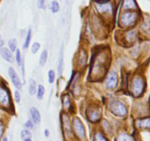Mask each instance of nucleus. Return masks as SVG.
I'll use <instances>...</instances> for the list:
<instances>
[{
    "label": "nucleus",
    "instance_id": "1",
    "mask_svg": "<svg viewBox=\"0 0 150 141\" xmlns=\"http://www.w3.org/2000/svg\"><path fill=\"white\" fill-rule=\"evenodd\" d=\"M108 60V54L104 52V51L95 54L92 60V68L90 70L91 77H97L98 79L103 77L106 72Z\"/></svg>",
    "mask_w": 150,
    "mask_h": 141
},
{
    "label": "nucleus",
    "instance_id": "2",
    "mask_svg": "<svg viewBox=\"0 0 150 141\" xmlns=\"http://www.w3.org/2000/svg\"><path fill=\"white\" fill-rule=\"evenodd\" d=\"M138 19V13L133 10L123 12L120 18V24L123 27H130L136 24Z\"/></svg>",
    "mask_w": 150,
    "mask_h": 141
},
{
    "label": "nucleus",
    "instance_id": "3",
    "mask_svg": "<svg viewBox=\"0 0 150 141\" xmlns=\"http://www.w3.org/2000/svg\"><path fill=\"white\" fill-rule=\"evenodd\" d=\"M109 109L113 114L120 117H124L127 114V107L122 102L118 100L111 101L109 104Z\"/></svg>",
    "mask_w": 150,
    "mask_h": 141
},
{
    "label": "nucleus",
    "instance_id": "4",
    "mask_svg": "<svg viewBox=\"0 0 150 141\" xmlns=\"http://www.w3.org/2000/svg\"><path fill=\"white\" fill-rule=\"evenodd\" d=\"M144 90V81L143 78L139 76H136L133 79L132 84V92L135 96H139L142 95Z\"/></svg>",
    "mask_w": 150,
    "mask_h": 141
},
{
    "label": "nucleus",
    "instance_id": "5",
    "mask_svg": "<svg viewBox=\"0 0 150 141\" xmlns=\"http://www.w3.org/2000/svg\"><path fill=\"white\" fill-rule=\"evenodd\" d=\"M95 7L98 13H100L101 16H109L112 15L113 7L110 1L105 3H95Z\"/></svg>",
    "mask_w": 150,
    "mask_h": 141
},
{
    "label": "nucleus",
    "instance_id": "6",
    "mask_svg": "<svg viewBox=\"0 0 150 141\" xmlns=\"http://www.w3.org/2000/svg\"><path fill=\"white\" fill-rule=\"evenodd\" d=\"M119 82V77L118 75H117V72H115L114 70H111L108 73V74L107 75L106 78H105V86L108 89L112 90L114 89L117 87Z\"/></svg>",
    "mask_w": 150,
    "mask_h": 141
},
{
    "label": "nucleus",
    "instance_id": "7",
    "mask_svg": "<svg viewBox=\"0 0 150 141\" xmlns=\"http://www.w3.org/2000/svg\"><path fill=\"white\" fill-rule=\"evenodd\" d=\"M0 107L6 109L11 107V99L8 90L2 86H0Z\"/></svg>",
    "mask_w": 150,
    "mask_h": 141
},
{
    "label": "nucleus",
    "instance_id": "8",
    "mask_svg": "<svg viewBox=\"0 0 150 141\" xmlns=\"http://www.w3.org/2000/svg\"><path fill=\"white\" fill-rule=\"evenodd\" d=\"M87 118L91 122L98 121L101 118V110L98 106L90 107L87 110Z\"/></svg>",
    "mask_w": 150,
    "mask_h": 141
},
{
    "label": "nucleus",
    "instance_id": "9",
    "mask_svg": "<svg viewBox=\"0 0 150 141\" xmlns=\"http://www.w3.org/2000/svg\"><path fill=\"white\" fill-rule=\"evenodd\" d=\"M8 74L10 76V79H11L12 83L13 84L16 88L18 90H21L22 89V82L21 80L20 77L18 76V73H16V71L15 70V69L13 68L10 67L8 68Z\"/></svg>",
    "mask_w": 150,
    "mask_h": 141
},
{
    "label": "nucleus",
    "instance_id": "10",
    "mask_svg": "<svg viewBox=\"0 0 150 141\" xmlns=\"http://www.w3.org/2000/svg\"><path fill=\"white\" fill-rule=\"evenodd\" d=\"M73 128H74V131L76 132L77 136H79L81 139H83L86 136L85 128L79 118H75L73 119Z\"/></svg>",
    "mask_w": 150,
    "mask_h": 141
},
{
    "label": "nucleus",
    "instance_id": "11",
    "mask_svg": "<svg viewBox=\"0 0 150 141\" xmlns=\"http://www.w3.org/2000/svg\"><path fill=\"white\" fill-rule=\"evenodd\" d=\"M86 60H87V54H86V51L84 49H80L76 59V63L77 66L79 68H81L86 65Z\"/></svg>",
    "mask_w": 150,
    "mask_h": 141
},
{
    "label": "nucleus",
    "instance_id": "12",
    "mask_svg": "<svg viewBox=\"0 0 150 141\" xmlns=\"http://www.w3.org/2000/svg\"><path fill=\"white\" fill-rule=\"evenodd\" d=\"M29 113H30V116L32 122L35 123V124H39L41 121V115L39 110L36 107H32L29 110Z\"/></svg>",
    "mask_w": 150,
    "mask_h": 141
},
{
    "label": "nucleus",
    "instance_id": "13",
    "mask_svg": "<svg viewBox=\"0 0 150 141\" xmlns=\"http://www.w3.org/2000/svg\"><path fill=\"white\" fill-rule=\"evenodd\" d=\"M0 54H1V57L6 60V61L9 62V63H13L14 62V57L12 53V51L10 49L7 48H2L0 51Z\"/></svg>",
    "mask_w": 150,
    "mask_h": 141
},
{
    "label": "nucleus",
    "instance_id": "14",
    "mask_svg": "<svg viewBox=\"0 0 150 141\" xmlns=\"http://www.w3.org/2000/svg\"><path fill=\"white\" fill-rule=\"evenodd\" d=\"M122 8L125 11L136 10L137 4H136V0H123Z\"/></svg>",
    "mask_w": 150,
    "mask_h": 141
},
{
    "label": "nucleus",
    "instance_id": "15",
    "mask_svg": "<svg viewBox=\"0 0 150 141\" xmlns=\"http://www.w3.org/2000/svg\"><path fill=\"white\" fill-rule=\"evenodd\" d=\"M63 66H64V51H63V46H62L61 50H60L59 59L58 62V72L59 74L61 75L63 71Z\"/></svg>",
    "mask_w": 150,
    "mask_h": 141
},
{
    "label": "nucleus",
    "instance_id": "16",
    "mask_svg": "<svg viewBox=\"0 0 150 141\" xmlns=\"http://www.w3.org/2000/svg\"><path fill=\"white\" fill-rule=\"evenodd\" d=\"M48 51L47 50H43V51L41 52L40 56L39 57V64L40 66L43 67L47 63V60H48Z\"/></svg>",
    "mask_w": 150,
    "mask_h": 141
},
{
    "label": "nucleus",
    "instance_id": "17",
    "mask_svg": "<svg viewBox=\"0 0 150 141\" xmlns=\"http://www.w3.org/2000/svg\"><path fill=\"white\" fill-rule=\"evenodd\" d=\"M37 91V85L36 82L33 79H29V93L30 95H34L36 94Z\"/></svg>",
    "mask_w": 150,
    "mask_h": 141
},
{
    "label": "nucleus",
    "instance_id": "18",
    "mask_svg": "<svg viewBox=\"0 0 150 141\" xmlns=\"http://www.w3.org/2000/svg\"><path fill=\"white\" fill-rule=\"evenodd\" d=\"M45 87L42 85H39L37 87V91H36V95L37 98L38 100H42L43 98L44 95H45Z\"/></svg>",
    "mask_w": 150,
    "mask_h": 141
},
{
    "label": "nucleus",
    "instance_id": "19",
    "mask_svg": "<svg viewBox=\"0 0 150 141\" xmlns=\"http://www.w3.org/2000/svg\"><path fill=\"white\" fill-rule=\"evenodd\" d=\"M31 39H32V29H29V30L27 31V33H26L24 43H23V48H24V49H26V48H28V47L29 46Z\"/></svg>",
    "mask_w": 150,
    "mask_h": 141
},
{
    "label": "nucleus",
    "instance_id": "20",
    "mask_svg": "<svg viewBox=\"0 0 150 141\" xmlns=\"http://www.w3.org/2000/svg\"><path fill=\"white\" fill-rule=\"evenodd\" d=\"M62 104L66 109L68 110H70L72 107L71 102H70V99L69 98L68 95H64L62 98Z\"/></svg>",
    "mask_w": 150,
    "mask_h": 141
},
{
    "label": "nucleus",
    "instance_id": "21",
    "mask_svg": "<svg viewBox=\"0 0 150 141\" xmlns=\"http://www.w3.org/2000/svg\"><path fill=\"white\" fill-rule=\"evenodd\" d=\"M116 141H133V139L127 134L121 133L117 136Z\"/></svg>",
    "mask_w": 150,
    "mask_h": 141
},
{
    "label": "nucleus",
    "instance_id": "22",
    "mask_svg": "<svg viewBox=\"0 0 150 141\" xmlns=\"http://www.w3.org/2000/svg\"><path fill=\"white\" fill-rule=\"evenodd\" d=\"M139 126L144 129H150V118H144L139 121Z\"/></svg>",
    "mask_w": 150,
    "mask_h": 141
},
{
    "label": "nucleus",
    "instance_id": "23",
    "mask_svg": "<svg viewBox=\"0 0 150 141\" xmlns=\"http://www.w3.org/2000/svg\"><path fill=\"white\" fill-rule=\"evenodd\" d=\"M60 10V5L59 3L57 1V0H54L51 1V10L53 13H57Z\"/></svg>",
    "mask_w": 150,
    "mask_h": 141
},
{
    "label": "nucleus",
    "instance_id": "24",
    "mask_svg": "<svg viewBox=\"0 0 150 141\" xmlns=\"http://www.w3.org/2000/svg\"><path fill=\"white\" fill-rule=\"evenodd\" d=\"M17 40L15 39V38H12L10 41H8V46L9 48H10V50L13 52V51H16V49H17Z\"/></svg>",
    "mask_w": 150,
    "mask_h": 141
},
{
    "label": "nucleus",
    "instance_id": "25",
    "mask_svg": "<svg viewBox=\"0 0 150 141\" xmlns=\"http://www.w3.org/2000/svg\"><path fill=\"white\" fill-rule=\"evenodd\" d=\"M48 82L50 84H53L54 82L56 79V73L55 71L52 69L48 70Z\"/></svg>",
    "mask_w": 150,
    "mask_h": 141
},
{
    "label": "nucleus",
    "instance_id": "26",
    "mask_svg": "<svg viewBox=\"0 0 150 141\" xmlns=\"http://www.w3.org/2000/svg\"><path fill=\"white\" fill-rule=\"evenodd\" d=\"M15 60H16L18 66H21V65L23 58H22L21 53L20 49H18V48H17L16 51V57H15Z\"/></svg>",
    "mask_w": 150,
    "mask_h": 141
},
{
    "label": "nucleus",
    "instance_id": "27",
    "mask_svg": "<svg viewBox=\"0 0 150 141\" xmlns=\"http://www.w3.org/2000/svg\"><path fill=\"white\" fill-rule=\"evenodd\" d=\"M21 139L24 140L25 139H27V138H31L32 133L28 129H23L21 132Z\"/></svg>",
    "mask_w": 150,
    "mask_h": 141
},
{
    "label": "nucleus",
    "instance_id": "28",
    "mask_svg": "<svg viewBox=\"0 0 150 141\" xmlns=\"http://www.w3.org/2000/svg\"><path fill=\"white\" fill-rule=\"evenodd\" d=\"M40 43H39L38 42H34L32 43V47H31V51H32V54H36L40 48Z\"/></svg>",
    "mask_w": 150,
    "mask_h": 141
},
{
    "label": "nucleus",
    "instance_id": "29",
    "mask_svg": "<svg viewBox=\"0 0 150 141\" xmlns=\"http://www.w3.org/2000/svg\"><path fill=\"white\" fill-rule=\"evenodd\" d=\"M126 39L128 42H133V41L134 42L135 39H136V33H135L134 31H130V32H127Z\"/></svg>",
    "mask_w": 150,
    "mask_h": 141
},
{
    "label": "nucleus",
    "instance_id": "30",
    "mask_svg": "<svg viewBox=\"0 0 150 141\" xmlns=\"http://www.w3.org/2000/svg\"><path fill=\"white\" fill-rule=\"evenodd\" d=\"M93 141H108V140L103 136L101 133L100 132H98L94 136V140Z\"/></svg>",
    "mask_w": 150,
    "mask_h": 141
},
{
    "label": "nucleus",
    "instance_id": "31",
    "mask_svg": "<svg viewBox=\"0 0 150 141\" xmlns=\"http://www.w3.org/2000/svg\"><path fill=\"white\" fill-rule=\"evenodd\" d=\"M37 5L39 9H45L46 7V0H38Z\"/></svg>",
    "mask_w": 150,
    "mask_h": 141
},
{
    "label": "nucleus",
    "instance_id": "32",
    "mask_svg": "<svg viewBox=\"0 0 150 141\" xmlns=\"http://www.w3.org/2000/svg\"><path fill=\"white\" fill-rule=\"evenodd\" d=\"M14 96H15V101L16 103H20L21 99V93L19 92L18 90H16L14 92Z\"/></svg>",
    "mask_w": 150,
    "mask_h": 141
},
{
    "label": "nucleus",
    "instance_id": "33",
    "mask_svg": "<svg viewBox=\"0 0 150 141\" xmlns=\"http://www.w3.org/2000/svg\"><path fill=\"white\" fill-rule=\"evenodd\" d=\"M24 126H25V128H26V129L29 130V129H33L34 123H33V122H32V120H28L27 121H26V123H25Z\"/></svg>",
    "mask_w": 150,
    "mask_h": 141
},
{
    "label": "nucleus",
    "instance_id": "34",
    "mask_svg": "<svg viewBox=\"0 0 150 141\" xmlns=\"http://www.w3.org/2000/svg\"><path fill=\"white\" fill-rule=\"evenodd\" d=\"M3 132H4V125H3L2 122L0 121V140L3 135Z\"/></svg>",
    "mask_w": 150,
    "mask_h": 141
},
{
    "label": "nucleus",
    "instance_id": "35",
    "mask_svg": "<svg viewBox=\"0 0 150 141\" xmlns=\"http://www.w3.org/2000/svg\"><path fill=\"white\" fill-rule=\"evenodd\" d=\"M95 3H105L110 1V0H93Z\"/></svg>",
    "mask_w": 150,
    "mask_h": 141
},
{
    "label": "nucleus",
    "instance_id": "36",
    "mask_svg": "<svg viewBox=\"0 0 150 141\" xmlns=\"http://www.w3.org/2000/svg\"><path fill=\"white\" fill-rule=\"evenodd\" d=\"M44 135H45V136L46 137H48L50 136V131L48 130V129H45V130H44Z\"/></svg>",
    "mask_w": 150,
    "mask_h": 141
},
{
    "label": "nucleus",
    "instance_id": "37",
    "mask_svg": "<svg viewBox=\"0 0 150 141\" xmlns=\"http://www.w3.org/2000/svg\"><path fill=\"white\" fill-rule=\"evenodd\" d=\"M4 41H2V40L0 39V48H1V47L3 46V45H4Z\"/></svg>",
    "mask_w": 150,
    "mask_h": 141
},
{
    "label": "nucleus",
    "instance_id": "38",
    "mask_svg": "<svg viewBox=\"0 0 150 141\" xmlns=\"http://www.w3.org/2000/svg\"><path fill=\"white\" fill-rule=\"evenodd\" d=\"M2 141H8V140H7V137H4L2 139Z\"/></svg>",
    "mask_w": 150,
    "mask_h": 141
},
{
    "label": "nucleus",
    "instance_id": "39",
    "mask_svg": "<svg viewBox=\"0 0 150 141\" xmlns=\"http://www.w3.org/2000/svg\"><path fill=\"white\" fill-rule=\"evenodd\" d=\"M23 141H32L31 138H27V139H25Z\"/></svg>",
    "mask_w": 150,
    "mask_h": 141
},
{
    "label": "nucleus",
    "instance_id": "40",
    "mask_svg": "<svg viewBox=\"0 0 150 141\" xmlns=\"http://www.w3.org/2000/svg\"><path fill=\"white\" fill-rule=\"evenodd\" d=\"M118 1H120V0H118Z\"/></svg>",
    "mask_w": 150,
    "mask_h": 141
},
{
    "label": "nucleus",
    "instance_id": "41",
    "mask_svg": "<svg viewBox=\"0 0 150 141\" xmlns=\"http://www.w3.org/2000/svg\"><path fill=\"white\" fill-rule=\"evenodd\" d=\"M0 38H1V37H0Z\"/></svg>",
    "mask_w": 150,
    "mask_h": 141
}]
</instances>
